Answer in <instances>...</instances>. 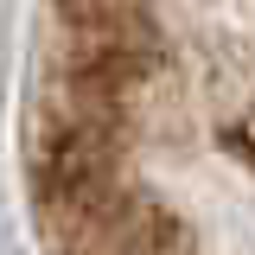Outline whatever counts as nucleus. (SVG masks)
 I'll return each mask as SVG.
<instances>
[{"mask_svg":"<svg viewBox=\"0 0 255 255\" xmlns=\"http://www.w3.org/2000/svg\"><path fill=\"white\" fill-rule=\"evenodd\" d=\"M26 198L45 255H255V0H45Z\"/></svg>","mask_w":255,"mask_h":255,"instance_id":"f257e3e1","label":"nucleus"}]
</instances>
